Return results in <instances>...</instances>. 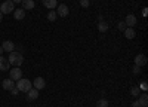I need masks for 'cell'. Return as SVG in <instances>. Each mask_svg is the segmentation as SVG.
<instances>
[{
	"label": "cell",
	"instance_id": "cell-21",
	"mask_svg": "<svg viewBox=\"0 0 148 107\" xmlns=\"http://www.w3.org/2000/svg\"><path fill=\"white\" fill-rule=\"evenodd\" d=\"M130 95H132V97H139V86L130 88Z\"/></svg>",
	"mask_w": 148,
	"mask_h": 107
},
{
	"label": "cell",
	"instance_id": "cell-2",
	"mask_svg": "<svg viewBox=\"0 0 148 107\" xmlns=\"http://www.w3.org/2000/svg\"><path fill=\"white\" fill-rule=\"evenodd\" d=\"M16 88H18L19 92H28V91L33 88V83H31V80H28V79L21 77V79L16 82Z\"/></svg>",
	"mask_w": 148,
	"mask_h": 107
},
{
	"label": "cell",
	"instance_id": "cell-8",
	"mask_svg": "<svg viewBox=\"0 0 148 107\" xmlns=\"http://www.w3.org/2000/svg\"><path fill=\"white\" fill-rule=\"evenodd\" d=\"M147 61H148V58L144 54H138L136 57H135V64L139 66V67H144L147 64Z\"/></svg>",
	"mask_w": 148,
	"mask_h": 107
},
{
	"label": "cell",
	"instance_id": "cell-4",
	"mask_svg": "<svg viewBox=\"0 0 148 107\" xmlns=\"http://www.w3.org/2000/svg\"><path fill=\"white\" fill-rule=\"evenodd\" d=\"M9 76H10V79L14 80V82H18V80L22 77V70H21L19 67H14V68H10Z\"/></svg>",
	"mask_w": 148,
	"mask_h": 107
},
{
	"label": "cell",
	"instance_id": "cell-3",
	"mask_svg": "<svg viewBox=\"0 0 148 107\" xmlns=\"http://www.w3.org/2000/svg\"><path fill=\"white\" fill-rule=\"evenodd\" d=\"M15 10V3L12 0H5V2L0 5V12L3 15H8V14H12Z\"/></svg>",
	"mask_w": 148,
	"mask_h": 107
},
{
	"label": "cell",
	"instance_id": "cell-17",
	"mask_svg": "<svg viewBox=\"0 0 148 107\" xmlns=\"http://www.w3.org/2000/svg\"><path fill=\"white\" fill-rule=\"evenodd\" d=\"M138 101H139L141 107H147V106H148V95H147V94H142L141 97L138 98Z\"/></svg>",
	"mask_w": 148,
	"mask_h": 107
},
{
	"label": "cell",
	"instance_id": "cell-10",
	"mask_svg": "<svg viewBox=\"0 0 148 107\" xmlns=\"http://www.w3.org/2000/svg\"><path fill=\"white\" fill-rule=\"evenodd\" d=\"M2 86H3V89H6V91H10L12 88H15V82L12 80L10 77H8V79H5V80L2 82Z\"/></svg>",
	"mask_w": 148,
	"mask_h": 107
},
{
	"label": "cell",
	"instance_id": "cell-20",
	"mask_svg": "<svg viewBox=\"0 0 148 107\" xmlns=\"http://www.w3.org/2000/svg\"><path fill=\"white\" fill-rule=\"evenodd\" d=\"M108 106H110L108 100H105V98H101V100L96 101V107H108Z\"/></svg>",
	"mask_w": 148,
	"mask_h": 107
},
{
	"label": "cell",
	"instance_id": "cell-12",
	"mask_svg": "<svg viewBox=\"0 0 148 107\" xmlns=\"http://www.w3.org/2000/svg\"><path fill=\"white\" fill-rule=\"evenodd\" d=\"M39 98V91H37L36 88L33 89H30L28 92H27V101H34V100H37Z\"/></svg>",
	"mask_w": 148,
	"mask_h": 107
},
{
	"label": "cell",
	"instance_id": "cell-29",
	"mask_svg": "<svg viewBox=\"0 0 148 107\" xmlns=\"http://www.w3.org/2000/svg\"><path fill=\"white\" fill-rule=\"evenodd\" d=\"M2 21H3V14L0 12V22H2Z\"/></svg>",
	"mask_w": 148,
	"mask_h": 107
},
{
	"label": "cell",
	"instance_id": "cell-23",
	"mask_svg": "<svg viewBox=\"0 0 148 107\" xmlns=\"http://www.w3.org/2000/svg\"><path fill=\"white\" fill-rule=\"evenodd\" d=\"M117 28L121 30V31H125V30L127 28V27H126V24H125V21H120V22L117 24Z\"/></svg>",
	"mask_w": 148,
	"mask_h": 107
},
{
	"label": "cell",
	"instance_id": "cell-16",
	"mask_svg": "<svg viewBox=\"0 0 148 107\" xmlns=\"http://www.w3.org/2000/svg\"><path fill=\"white\" fill-rule=\"evenodd\" d=\"M123 33H125V37L126 39H135V36H136V31H135L132 27H127Z\"/></svg>",
	"mask_w": 148,
	"mask_h": 107
},
{
	"label": "cell",
	"instance_id": "cell-25",
	"mask_svg": "<svg viewBox=\"0 0 148 107\" xmlns=\"http://www.w3.org/2000/svg\"><path fill=\"white\" fill-rule=\"evenodd\" d=\"M9 92H12V94H14V95H16V94H18L19 91H18V88H16V85H15V88H12V89H10Z\"/></svg>",
	"mask_w": 148,
	"mask_h": 107
},
{
	"label": "cell",
	"instance_id": "cell-1",
	"mask_svg": "<svg viewBox=\"0 0 148 107\" xmlns=\"http://www.w3.org/2000/svg\"><path fill=\"white\" fill-rule=\"evenodd\" d=\"M8 61L10 66H14V67H19L22 63H24V57L21 52H9V58H8Z\"/></svg>",
	"mask_w": 148,
	"mask_h": 107
},
{
	"label": "cell",
	"instance_id": "cell-15",
	"mask_svg": "<svg viewBox=\"0 0 148 107\" xmlns=\"http://www.w3.org/2000/svg\"><path fill=\"white\" fill-rule=\"evenodd\" d=\"M21 6H22L24 10H30V9H33L36 6V3H34V0H22Z\"/></svg>",
	"mask_w": 148,
	"mask_h": 107
},
{
	"label": "cell",
	"instance_id": "cell-22",
	"mask_svg": "<svg viewBox=\"0 0 148 107\" xmlns=\"http://www.w3.org/2000/svg\"><path fill=\"white\" fill-rule=\"evenodd\" d=\"M141 70H142V67H139V66L135 64V66L132 67V73H133V75H139V73H141Z\"/></svg>",
	"mask_w": 148,
	"mask_h": 107
},
{
	"label": "cell",
	"instance_id": "cell-13",
	"mask_svg": "<svg viewBox=\"0 0 148 107\" xmlns=\"http://www.w3.org/2000/svg\"><path fill=\"white\" fill-rule=\"evenodd\" d=\"M42 3H43V6H46L47 9H51V10H53L58 6L56 0H42Z\"/></svg>",
	"mask_w": 148,
	"mask_h": 107
},
{
	"label": "cell",
	"instance_id": "cell-11",
	"mask_svg": "<svg viewBox=\"0 0 148 107\" xmlns=\"http://www.w3.org/2000/svg\"><path fill=\"white\" fill-rule=\"evenodd\" d=\"M14 17H15L16 21H22L24 18H25V10H24L22 8L15 9V10H14Z\"/></svg>",
	"mask_w": 148,
	"mask_h": 107
},
{
	"label": "cell",
	"instance_id": "cell-24",
	"mask_svg": "<svg viewBox=\"0 0 148 107\" xmlns=\"http://www.w3.org/2000/svg\"><path fill=\"white\" fill-rule=\"evenodd\" d=\"M80 6L82 8H89V0H80Z\"/></svg>",
	"mask_w": 148,
	"mask_h": 107
},
{
	"label": "cell",
	"instance_id": "cell-19",
	"mask_svg": "<svg viewBox=\"0 0 148 107\" xmlns=\"http://www.w3.org/2000/svg\"><path fill=\"white\" fill-rule=\"evenodd\" d=\"M56 17H58V15H56V10H49V14H47L46 18L51 21V22H53V21H56Z\"/></svg>",
	"mask_w": 148,
	"mask_h": 107
},
{
	"label": "cell",
	"instance_id": "cell-14",
	"mask_svg": "<svg viewBox=\"0 0 148 107\" xmlns=\"http://www.w3.org/2000/svg\"><path fill=\"white\" fill-rule=\"evenodd\" d=\"M6 70H9V61L8 58L0 55V71H6Z\"/></svg>",
	"mask_w": 148,
	"mask_h": 107
},
{
	"label": "cell",
	"instance_id": "cell-7",
	"mask_svg": "<svg viewBox=\"0 0 148 107\" xmlns=\"http://www.w3.org/2000/svg\"><path fill=\"white\" fill-rule=\"evenodd\" d=\"M45 85H46V82L43 77H36L33 80V86L37 89V91H40V89H45Z\"/></svg>",
	"mask_w": 148,
	"mask_h": 107
},
{
	"label": "cell",
	"instance_id": "cell-26",
	"mask_svg": "<svg viewBox=\"0 0 148 107\" xmlns=\"http://www.w3.org/2000/svg\"><path fill=\"white\" fill-rule=\"evenodd\" d=\"M130 107H141V104H139V101L136 100V101H133V103H132V106H130Z\"/></svg>",
	"mask_w": 148,
	"mask_h": 107
},
{
	"label": "cell",
	"instance_id": "cell-6",
	"mask_svg": "<svg viewBox=\"0 0 148 107\" xmlns=\"http://www.w3.org/2000/svg\"><path fill=\"white\" fill-rule=\"evenodd\" d=\"M136 22H138V19H136V17H135L133 14H129L126 18H125V24H126V27H135L136 26Z\"/></svg>",
	"mask_w": 148,
	"mask_h": 107
},
{
	"label": "cell",
	"instance_id": "cell-9",
	"mask_svg": "<svg viewBox=\"0 0 148 107\" xmlns=\"http://www.w3.org/2000/svg\"><path fill=\"white\" fill-rule=\"evenodd\" d=\"M2 48H3L5 52H14L15 51V43L10 42V40H5L3 45H2Z\"/></svg>",
	"mask_w": 148,
	"mask_h": 107
},
{
	"label": "cell",
	"instance_id": "cell-5",
	"mask_svg": "<svg viewBox=\"0 0 148 107\" xmlns=\"http://www.w3.org/2000/svg\"><path fill=\"white\" fill-rule=\"evenodd\" d=\"M68 14H70V9H68L67 5H58L56 6V15L58 17L65 18V17H68Z\"/></svg>",
	"mask_w": 148,
	"mask_h": 107
},
{
	"label": "cell",
	"instance_id": "cell-18",
	"mask_svg": "<svg viewBox=\"0 0 148 107\" xmlns=\"http://www.w3.org/2000/svg\"><path fill=\"white\" fill-rule=\"evenodd\" d=\"M98 30H99L101 33L108 31V24H107L105 21H99V24H98Z\"/></svg>",
	"mask_w": 148,
	"mask_h": 107
},
{
	"label": "cell",
	"instance_id": "cell-28",
	"mask_svg": "<svg viewBox=\"0 0 148 107\" xmlns=\"http://www.w3.org/2000/svg\"><path fill=\"white\" fill-rule=\"evenodd\" d=\"M3 52H5V51H3V48H2V45H0V55H2Z\"/></svg>",
	"mask_w": 148,
	"mask_h": 107
},
{
	"label": "cell",
	"instance_id": "cell-27",
	"mask_svg": "<svg viewBox=\"0 0 148 107\" xmlns=\"http://www.w3.org/2000/svg\"><path fill=\"white\" fill-rule=\"evenodd\" d=\"M12 2H14L15 5H19V3H22V0H12Z\"/></svg>",
	"mask_w": 148,
	"mask_h": 107
}]
</instances>
